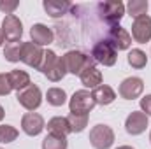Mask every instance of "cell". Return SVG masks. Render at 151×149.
Masks as SVG:
<instances>
[{
    "instance_id": "f1b7e54d",
    "label": "cell",
    "mask_w": 151,
    "mask_h": 149,
    "mask_svg": "<svg viewBox=\"0 0 151 149\" xmlns=\"http://www.w3.org/2000/svg\"><path fill=\"white\" fill-rule=\"evenodd\" d=\"M18 5H19V2H16V0H14V2H2V0H0V11L5 12L7 16L12 14V12L18 9Z\"/></svg>"
},
{
    "instance_id": "cb8c5ba5",
    "label": "cell",
    "mask_w": 151,
    "mask_h": 149,
    "mask_svg": "<svg viewBox=\"0 0 151 149\" xmlns=\"http://www.w3.org/2000/svg\"><path fill=\"white\" fill-rule=\"evenodd\" d=\"M88 116H90V114H72V112L67 116V121H69L70 130H72L74 133H79V132H83V130L86 128V125H88Z\"/></svg>"
},
{
    "instance_id": "603a6c76",
    "label": "cell",
    "mask_w": 151,
    "mask_h": 149,
    "mask_svg": "<svg viewBox=\"0 0 151 149\" xmlns=\"http://www.w3.org/2000/svg\"><path fill=\"white\" fill-rule=\"evenodd\" d=\"M127 62H128V65L134 67V69H144L146 63H148V56H146V53L141 51V49H132V51L128 53V56H127Z\"/></svg>"
},
{
    "instance_id": "d4e9b609",
    "label": "cell",
    "mask_w": 151,
    "mask_h": 149,
    "mask_svg": "<svg viewBox=\"0 0 151 149\" xmlns=\"http://www.w3.org/2000/svg\"><path fill=\"white\" fill-rule=\"evenodd\" d=\"M42 149H67V137H56L47 133L42 140Z\"/></svg>"
},
{
    "instance_id": "7c38bea8",
    "label": "cell",
    "mask_w": 151,
    "mask_h": 149,
    "mask_svg": "<svg viewBox=\"0 0 151 149\" xmlns=\"http://www.w3.org/2000/svg\"><path fill=\"white\" fill-rule=\"evenodd\" d=\"M148 128V116L141 111H132L125 121V130L130 135H141Z\"/></svg>"
},
{
    "instance_id": "ba28073f",
    "label": "cell",
    "mask_w": 151,
    "mask_h": 149,
    "mask_svg": "<svg viewBox=\"0 0 151 149\" xmlns=\"http://www.w3.org/2000/svg\"><path fill=\"white\" fill-rule=\"evenodd\" d=\"M2 34L7 42H18L23 35V23L16 14H9L2 21Z\"/></svg>"
},
{
    "instance_id": "277c9868",
    "label": "cell",
    "mask_w": 151,
    "mask_h": 149,
    "mask_svg": "<svg viewBox=\"0 0 151 149\" xmlns=\"http://www.w3.org/2000/svg\"><path fill=\"white\" fill-rule=\"evenodd\" d=\"M95 105L97 104L93 100V95L88 90L76 91L74 95L70 97V100H69V109H70L72 114H90Z\"/></svg>"
},
{
    "instance_id": "836d02e7",
    "label": "cell",
    "mask_w": 151,
    "mask_h": 149,
    "mask_svg": "<svg viewBox=\"0 0 151 149\" xmlns=\"http://www.w3.org/2000/svg\"><path fill=\"white\" fill-rule=\"evenodd\" d=\"M150 142H151V132H150Z\"/></svg>"
},
{
    "instance_id": "9a60e30c",
    "label": "cell",
    "mask_w": 151,
    "mask_h": 149,
    "mask_svg": "<svg viewBox=\"0 0 151 149\" xmlns=\"http://www.w3.org/2000/svg\"><path fill=\"white\" fill-rule=\"evenodd\" d=\"M47 133L49 135H56V137H67L69 133H72L70 125L67 121V117L63 116H55L47 121Z\"/></svg>"
},
{
    "instance_id": "4fadbf2b",
    "label": "cell",
    "mask_w": 151,
    "mask_h": 149,
    "mask_svg": "<svg viewBox=\"0 0 151 149\" xmlns=\"http://www.w3.org/2000/svg\"><path fill=\"white\" fill-rule=\"evenodd\" d=\"M21 128H23V132H25L27 135L35 137V135H39V133L46 128L44 117H42L40 114H37V112H27V114L21 117Z\"/></svg>"
},
{
    "instance_id": "7402d4cb",
    "label": "cell",
    "mask_w": 151,
    "mask_h": 149,
    "mask_svg": "<svg viewBox=\"0 0 151 149\" xmlns=\"http://www.w3.org/2000/svg\"><path fill=\"white\" fill-rule=\"evenodd\" d=\"M46 100H47L49 105L60 107V105H63V104L67 102V93H65V90H62V88H49L47 93H46Z\"/></svg>"
},
{
    "instance_id": "2e32d148",
    "label": "cell",
    "mask_w": 151,
    "mask_h": 149,
    "mask_svg": "<svg viewBox=\"0 0 151 149\" xmlns=\"http://www.w3.org/2000/svg\"><path fill=\"white\" fill-rule=\"evenodd\" d=\"M30 37H32V42L37 44V46H49L53 42V32L51 28H47L46 25L42 23H35L32 28H30Z\"/></svg>"
},
{
    "instance_id": "52a82bcc",
    "label": "cell",
    "mask_w": 151,
    "mask_h": 149,
    "mask_svg": "<svg viewBox=\"0 0 151 149\" xmlns=\"http://www.w3.org/2000/svg\"><path fill=\"white\" fill-rule=\"evenodd\" d=\"M16 98H18V102H19L21 107H25L27 111H30V112L39 109V105L42 104V93H40L39 86H35V84H30L25 90L18 91Z\"/></svg>"
},
{
    "instance_id": "ac0fdd59",
    "label": "cell",
    "mask_w": 151,
    "mask_h": 149,
    "mask_svg": "<svg viewBox=\"0 0 151 149\" xmlns=\"http://www.w3.org/2000/svg\"><path fill=\"white\" fill-rule=\"evenodd\" d=\"M91 95H93L95 104H99V105H109V104H113L114 98H116L114 90L111 88V86H107V84L97 86V88L91 91Z\"/></svg>"
},
{
    "instance_id": "d6986e66",
    "label": "cell",
    "mask_w": 151,
    "mask_h": 149,
    "mask_svg": "<svg viewBox=\"0 0 151 149\" xmlns=\"http://www.w3.org/2000/svg\"><path fill=\"white\" fill-rule=\"evenodd\" d=\"M79 77H81L83 86H84V88H90V90H95L97 86L102 84V72L97 70L95 65H93V67H88L86 70H83V72L79 74Z\"/></svg>"
},
{
    "instance_id": "83f0119b",
    "label": "cell",
    "mask_w": 151,
    "mask_h": 149,
    "mask_svg": "<svg viewBox=\"0 0 151 149\" xmlns=\"http://www.w3.org/2000/svg\"><path fill=\"white\" fill-rule=\"evenodd\" d=\"M12 91L11 88V82H9V77L7 74H0V97H5Z\"/></svg>"
},
{
    "instance_id": "e0dca14e",
    "label": "cell",
    "mask_w": 151,
    "mask_h": 149,
    "mask_svg": "<svg viewBox=\"0 0 151 149\" xmlns=\"http://www.w3.org/2000/svg\"><path fill=\"white\" fill-rule=\"evenodd\" d=\"M42 7L51 18H62L63 14H67V11L72 5H70V2H65V0H46L42 4Z\"/></svg>"
},
{
    "instance_id": "4dcf8cb0",
    "label": "cell",
    "mask_w": 151,
    "mask_h": 149,
    "mask_svg": "<svg viewBox=\"0 0 151 149\" xmlns=\"http://www.w3.org/2000/svg\"><path fill=\"white\" fill-rule=\"evenodd\" d=\"M4 116H5V111H4V107H2V105H0V121H2V119H4Z\"/></svg>"
},
{
    "instance_id": "f546056e",
    "label": "cell",
    "mask_w": 151,
    "mask_h": 149,
    "mask_svg": "<svg viewBox=\"0 0 151 149\" xmlns=\"http://www.w3.org/2000/svg\"><path fill=\"white\" fill-rule=\"evenodd\" d=\"M141 109L146 116H151V95H146L141 98Z\"/></svg>"
},
{
    "instance_id": "5bb4252c",
    "label": "cell",
    "mask_w": 151,
    "mask_h": 149,
    "mask_svg": "<svg viewBox=\"0 0 151 149\" xmlns=\"http://www.w3.org/2000/svg\"><path fill=\"white\" fill-rule=\"evenodd\" d=\"M111 44L114 46L116 51H125L132 46V35L119 25H114L109 30V39H107Z\"/></svg>"
},
{
    "instance_id": "8fae6325",
    "label": "cell",
    "mask_w": 151,
    "mask_h": 149,
    "mask_svg": "<svg viewBox=\"0 0 151 149\" xmlns=\"http://www.w3.org/2000/svg\"><path fill=\"white\" fill-rule=\"evenodd\" d=\"M132 37L139 44H146L151 40V18L148 14L135 18L132 23Z\"/></svg>"
},
{
    "instance_id": "484cf974",
    "label": "cell",
    "mask_w": 151,
    "mask_h": 149,
    "mask_svg": "<svg viewBox=\"0 0 151 149\" xmlns=\"http://www.w3.org/2000/svg\"><path fill=\"white\" fill-rule=\"evenodd\" d=\"M148 7H150V4H148L146 0H130L128 5H127L130 16H134V18H141V16H144V14L148 12Z\"/></svg>"
},
{
    "instance_id": "30bf717a",
    "label": "cell",
    "mask_w": 151,
    "mask_h": 149,
    "mask_svg": "<svg viewBox=\"0 0 151 149\" xmlns=\"http://www.w3.org/2000/svg\"><path fill=\"white\" fill-rule=\"evenodd\" d=\"M42 58H44V51L40 46L34 44V42H23V47H21V62L23 63L39 70Z\"/></svg>"
},
{
    "instance_id": "8992f818",
    "label": "cell",
    "mask_w": 151,
    "mask_h": 149,
    "mask_svg": "<svg viewBox=\"0 0 151 149\" xmlns=\"http://www.w3.org/2000/svg\"><path fill=\"white\" fill-rule=\"evenodd\" d=\"M99 11H100V18L106 23H109L111 27L118 25L121 21V18L125 16V5L119 0H111V2L99 4Z\"/></svg>"
},
{
    "instance_id": "44dd1931",
    "label": "cell",
    "mask_w": 151,
    "mask_h": 149,
    "mask_svg": "<svg viewBox=\"0 0 151 149\" xmlns=\"http://www.w3.org/2000/svg\"><path fill=\"white\" fill-rule=\"evenodd\" d=\"M21 47H23V42H7L5 47H4V56L7 62L11 63H16V62H21Z\"/></svg>"
},
{
    "instance_id": "3957f363",
    "label": "cell",
    "mask_w": 151,
    "mask_h": 149,
    "mask_svg": "<svg viewBox=\"0 0 151 149\" xmlns=\"http://www.w3.org/2000/svg\"><path fill=\"white\" fill-rule=\"evenodd\" d=\"M91 58L95 63H100L104 67H113L118 60V51L109 40H99L91 49Z\"/></svg>"
},
{
    "instance_id": "6da1fadb",
    "label": "cell",
    "mask_w": 151,
    "mask_h": 149,
    "mask_svg": "<svg viewBox=\"0 0 151 149\" xmlns=\"http://www.w3.org/2000/svg\"><path fill=\"white\" fill-rule=\"evenodd\" d=\"M39 72H42V74L46 75L49 81H53V82L62 81L65 77V74H67L65 65H63V60L60 56H56L55 51H49V49L44 51V58H42V63L39 67Z\"/></svg>"
},
{
    "instance_id": "d6a6232c",
    "label": "cell",
    "mask_w": 151,
    "mask_h": 149,
    "mask_svg": "<svg viewBox=\"0 0 151 149\" xmlns=\"http://www.w3.org/2000/svg\"><path fill=\"white\" fill-rule=\"evenodd\" d=\"M116 149H134L132 146H119V148H116Z\"/></svg>"
},
{
    "instance_id": "5b68a950",
    "label": "cell",
    "mask_w": 151,
    "mask_h": 149,
    "mask_svg": "<svg viewBox=\"0 0 151 149\" xmlns=\"http://www.w3.org/2000/svg\"><path fill=\"white\" fill-rule=\"evenodd\" d=\"M90 144L95 149H109L114 144V132L107 125H97L90 130Z\"/></svg>"
},
{
    "instance_id": "1f68e13d",
    "label": "cell",
    "mask_w": 151,
    "mask_h": 149,
    "mask_svg": "<svg viewBox=\"0 0 151 149\" xmlns=\"http://www.w3.org/2000/svg\"><path fill=\"white\" fill-rule=\"evenodd\" d=\"M4 40H5V39H4V34H2V28H0V46L4 44Z\"/></svg>"
},
{
    "instance_id": "9c48e42d",
    "label": "cell",
    "mask_w": 151,
    "mask_h": 149,
    "mask_svg": "<svg viewBox=\"0 0 151 149\" xmlns=\"http://www.w3.org/2000/svg\"><path fill=\"white\" fill-rule=\"evenodd\" d=\"M119 97L125 100H134L139 98L144 91V81L141 77H127L121 84H119Z\"/></svg>"
},
{
    "instance_id": "ffe728a7",
    "label": "cell",
    "mask_w": 151,
    "mask_h": 149,
    "mask_svg": "<svg viewBox=\"0 0 151 149\" xmlns=\"http://www.w3.org/2000/svg\"><path fill=\"white\" fill-rule=\"evenodd\" d=\"M7 77H9L11 88L16 90V91H21V90H25L27 86L32 84L30 82V75L25 70H11V72H7Z\"/></svg>"
},
{
    "instance_id": "7a4b0ae2",
    "label": "cell",
    "mask_w": 151,
    "mask_h": 149,
    "mask_svg": "<svg viewBox=\"0 0 151 149\" xmlns=\"http://www.w3.org/2000/svg\"><path fill=\"white\" fill-rule=\"evenodd\" d=\"M62 60H63L65 70L70 72V74H74V75H79L83 70H86L88 67H93L95 65V60L91 56H88V54H84L81 51H76V49L67 51L62 56Z\"/></svg>"
},
{
    "instance_id": "e575fe53",
    "label": "cell",
    "mask_w": 151,
    "mask_h": 149,
    "mask_svg": "<svg viewBox=\"0 0 151 149\" xmlns=\"http://www.w3.org/2000/svg\"><path fill=\"white\" fill-rule=\"evenodd\" d=\"M0 149H2V148H0Z\"/></svg>"
},
{
    "instance_id": "4316f807",
    "label": "cell",
    "mask_w": 151,
    "mask_h": 149,
    "mask_svg": "<svg viewBox=\"0 0 151 149\" xmlns=\"http://www.w3.org/2000/svg\"><path fill=\"white\" fill-rule=\"evenodd\" d=\"M18 139V130L11 125H0V142L2 144H9L14 142Z\"/></svg>"
}]
</instances>
